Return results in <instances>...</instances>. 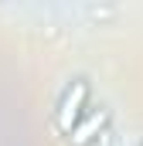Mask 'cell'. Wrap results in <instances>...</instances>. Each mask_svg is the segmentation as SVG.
<instances>
[{"instance_id":"6da1fadb","label":"cell","mask_w":143,"mask_h":146,"mask_svg":"<svg viewBox=\"0 0 143 146\" xmlns=\"http://www.w3.org/2000/svg\"><path fill=\"white\" fill-rule=\"evenodd\" d=\"M85 99H89V85H85V82H72V88L65 92V99H61V106H58V129H61V133H72V129L78 126Z\"/></svg>"},{"instance_id":"7a4b0ae2","label":"cell","mask_w":143,"mask_h":146,"mask_svg":"<svg viewBox=\"0 0 143 146\" xmlns=\"http://www.w3.org/2000/svg\"><path fill=\"white\" fill-rule=\"evenodd\" d=\"M102 126H106V112H102V109H99V112H89V115L78 119V126L72 129V143H75V146H85Z\"/></svg>"}]
</instances>
